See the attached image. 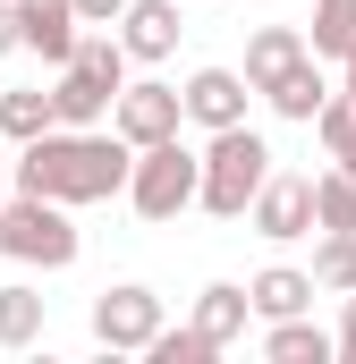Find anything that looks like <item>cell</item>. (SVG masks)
<instances>
[{
    "label": "cell",
    "instance_id": "16",
    "mask_svg": "<svg viewBox=\"0 0 356 364\" xmlns=\"http://www.w3.org/2000/svg\"><path fill=\"white\" fill-rule=\"evenodd\" d=\"M51 102H60V127H102V110H110L119 93L102 85V77H85V68H60Z\"/></svg>",
    "mask_w": 356,
    "mask_h": 364
},
{
    "label": "cell",
    "instance_id": "1",
    "mask_svg": "<svg viewBox=\"0 0 356 364\" xmlns=\"http://www.w3.org/2000/svg\"><path fill=\"white\" fill-rule=\"evenodd\" d=\"M136 170V144L110 127V136H93V127H51V136H34L26 153H17V170L9 186L17 195H60V203H102V195H119Z\"/></svg>",
    "mask_w": 356,
    "mask_h": 364
},
{
    "label": "cell",
    "instance_id": "3",
    "mask_svg": "<svg viewBox=\"0 0 356 364\" xmlns=\"http://www.w3.org/2000/svg\"><path fill=\"white\" fill-rule=\"evenodd\" d=\"M0 255L9 263H43V272H68L77 263V220L60 195H17L0 203Z\"/></svg>",
    "mask_w": 356,
    "mask_h": 364
},
{
    "label": "cell",
    "instance_id": "19",
    "mask_svg": "<svg viewBox=\"0 0 356 364\" xmlns=\"http://www.w3.org/2000/svg\"><path fill=\"white\" fill-rule=\"evenodd\" d=\"M43 339V296L34 288H0V348H34Z\"/></svg>",
    "mask_w": 356,
    "mask_h": 364
},
{
    "label": "cell",
    "instance_id": "5",
    "mask_svg": "<svg viewBox=\"0 0 356 364\" xmlns=\"http://www.w3.org/2000/svg\"><path fill=\"white\" fill-rule=\"evenodd\" d=\"M93 339H102L110 356H127V348L145 356V348L162 339V296L136 288V279H127V288H102V296H93Z\"/></svg>",
    "mask_w": 356,
    "mask_h": 364
},
{
    "label": "cell",
    "instance_id": "22",
    "mask_svg": "<svg viewBox=\"0 0 356 364\" xmlns=\"http://www.w3.org/2000/svg\"><path fill=\"white\" fill-rule=\"evenodd\" d=\"M314 136H323V153H331V161H356V93H331V102H323Z\"/></svg>",
    "mask_w": 356,
    "mask_h": 364
},
{
    "label": "cell",
    "instance_id": "18",
    "mask_svg": "<svg viewBox=\"0 0 356 364\" xmlns=\"http://www.w3.org/2000/svg\"><path fill=\"white\" fill-rule=\"evenodd\" d=\"M356 51V0H314V60H348Z\"/></svg>",
    "mask_w": 356,
    "mask_h": 364
},
{
    "label": "cell",
    "instance_id": "2",
    "mask_svg": "<svg viewBox=\"0 0 356 364\" xmlns=\"http://www.w3.org/2000/svg\"><path fill=\"white\" fill-rule=\"evenodd\" d=\"M271 178V153L255 127H212V153H204V212H221V220H246L255 212V195Z\"/></svg>",
    "mask_w": 356,
    "mask_h": 364
},
{
    "label": "cell",
    "instance_id": "26",
    "mask_svg": "<svg viewBox=\"0 0 356 364\" xmlns=\"http://www.w3.org/2000/svg\"><path fill=\"white\" fill-rule=\"evenodd\" d=\"M340 356L356 364V288H348V322H340Z\"/></svg>",
    "mask_w": 356,
    "mask_h": 364
},
{
    "label": "cell",
    "instance_id": "15",
    "mask_svg": "<svg viewBox=\"0 0 356 364\" xmlns=\"http://www.w3.org/2000/svg\"><path fill=\"white\" fill-rule=\"evenodd\" d=\"M263 356H271V364H331V356H340V339H323L305 314H288V322H271V331H263Z\"/></svg>",
    "mask_w": 356,
    "mask_h": 364
},
{
    "label": "cell",
    "instance_id": "25",
    "mask_svg": "<svg viewBox=\"0 0 356 364\" xmlns=\"http://www.w3.org/2000/svg\"><path fill=\"white\" fill-rule=\"evenodd\" d=\"M77 17H93V26H110V17H127V0H77Z\"/></svg>",
    "mask_w": 356,
    "mask_h": 364
},
{
    "label": "cell",
    "instance_id": "27",
    "mask_svg": "<svg viewBox=\"0 0 356 364\" xmlns=\"http://www.w3.org/2000/svg\"><path fill=\"white\" fill-rule=\"evenodd\" d=\"M348 93H356V51H348Z\"/></svg>",
    "mask_w": 356,
    "mask_h": 364
},
{
    "label": "cell",
    "instance_id": "24",
    "mask_svg": "<svg viewBox=\"0 0 356 364\" xmlns=\"http://www.w3.org/2000/svg\"><path fill=\"white\" fill-rule=\"evenodd\" d=\"M26 43V26H17V0H0V51H17Z\"/></svg>",
    "mask_w": 356,
    "mask_h": 364
},
{
    "label": "cell",
    "instance_id": "28",
    "mask_svg": "<svg viewBox=\"0 0 356 364\" xmlns=\"http://www.w3.org/2000/svg\"><path fill=\"white\" fill-rule=\"evenodd\" d=\"M340 170H356V161H340Z\"/></svg>",
    "mask_w": 356,
    "mask_h": 364
},
{
    "label": "cell",
    "instance_id": "8",
    "mask_svg": "<svg viewBox=\"0 0 356 364\" xmlns=\"http://www.w3.org/2000/svg\"><path fill=\"white\" fill-rule=\"evenodd\" d=\"M246 77H238V68H195V77H187V119H195V127H246Z\"/></svg>",
    "mask_w": 356,
    "mask_h": 364
},
{
    "label": "cell",
    "instance_id": "11",
    "mask_svg": "<svg viewBox=\"0 0 356 364\" xmlns=\"http://www.w3.org/2000/svg\"><path fill=\"white\" fill-rule=\"evenodd\" d=\"M246 322H255V296H246L238 279H212V288L195 296V331H204L212 348H229V339H246Z\"/></svg>",
    "mask_w": 356,
    "mask_h": 364
},
{
    "label": "cell",
    "instance_id": "21",
    "mask_svg": "<svg viewBox=\"0 0 356 364\" xmlns=\"http://www.w3.org/2000/svg\"><path fill=\"white\" fill-rule=\"evenodd\" d=\"M314 279L323 288H356V229H323V246H314Z\"/></svg>",
    "mask_w": 356,
    "mask_h": 364
},
{
    "label": "cell",
    "instance_id": "10",
    "mask_svg": "<svg viewBox=\"0 0 356 364\" xmlns=\"http://www.w3.org/2000/svg\"><path fill=\"white\" fill-rule=\"evenodd\" d=\"M119 43H127V60H170L178 51V0H127Z\"/></svg>",
    "mask_w": 356,
    "mask_h": 364
},
{
    "label": "cell",
    "instance_id": "14",
    "mask_svg": "<svg viewBox=\"0 0 356 364\" xmlns=\"http://www.w3.org/2000/svg\"><path fill=\"white\" fill-rule=\"evenodd\" d=\"M263 102L280 110V119L314 127V119H323V102H331V85H323V68H314V51H305V60H297V68H288L280 85H263Z\"/></svg>",
    "mask_w": 356,
    "mask_h": 364
},
{
    "label": "cell",
    "instance_id": "17",
    "mask_svg": "<svg viewBox=\"0 0 356 364\" xmlns=\"http://www.w3.org/2000/svg\"><path fill=\"white\" fill-rule=\"evenodd\" d=\"M51 127H60V102H51V93H0V136L34 144V136H51Z\"/></svg>",
    "mask_w": 356,
    "mask_h": 364
},
{
    "label": "cell",
    "instance_id": "7",
    "mask_svg": "<svg viewBox=\"0 0 356 364\" xmlns=\"http://www.w3.org/2000/svg\"><path fill=\"white\" fill-rule=\"evenodd\" d=\"M246 220H255L263 237H314V229H323V220H314V178H280V170H271Z\"/></svg>",
    "mask_w": 356,
    "mask_h": 364
},
{
    "label": "cell",
    "instance_id": "4",
    "mask_svg": "<svg viewBox=\"0 0 356 364\" xmlns=\"http://www.w3.org/2000/svg\"><path fill=\"white\" fill-rule=\"evenodd\" d=\"M204 195V153H187L178 136L162 144H136V170H127V203L145 212V220H178L187 203Z\"/></svg>",
    "mask_w": 356,
    "mask_h": 364
},
{
    "label": "cell",
    "instance_id": "9",
    "mask_svg": "<svg viewBox=\"0 0 356 364\" xmlns=\"http://www.w3.org/2000/svg\"><path fill=\"white\" fill-rule=\"evenodd\" d=\"M17 26H26V51H43L51 68L77 60V0H17Z\"/></svg>",
    "mask_w": 356,
    "mask_h": 364
},
{
    "label": "cell",
    "instance_id": "23",
    "mask_svg": "<svg viewBox=\"0 0 356 364\" xmlns=\"http://www.w3.org/2000/svg\"><path fill=\"white\" fill-rule=\"evenodd\" d=\"M145 356H153V364H212L221 348H212V339H204L195 322H187V331H170V322H162V339H153Z\"/></svg>",
    "mask_w": 356,
    "mask_h": 364
},
{
    "label": "cell",
    "instance_id": "6",
    "mask_svg": "<svg viewBox=\"0 0 356 364\" xmlns=\"http://www.w3.org/2000/svg\"><path fill=\"white\" fill-rule=\"evenodd\" d=\"M110 127H119L127 144H162V136L187 127V93L178 85H127L119 102H110Z\"/></svg>",
    "mask_w": 356,
    "mask_h": 364
},
{
    "label": "cell",
    "instance_id": "12",
    "mask_svg": "<svg viewBox=\"0 0 356 364\" xmlns=\"http://www.w3.org/2000/svg\"><path fill=\"white\" fill-rule=\"evenodd\" d=\"M297 60H305V34H297V26H255V34H246V85L255 93L280 85Z\"/></svg>",
    "mask_w": 356,
    "mask_h": 364
},
{
    "label": "cell",
    "instance_id": "20",
    "mask_svg": "<svg viewBox=\"0 0 356 364\" xmlns=\"http://www.w3.org/2000/svg\"><path fill=\"white\" fill-rule=\"evenodd\" d=\"M314 220L323 229H356V170H323L314 178Z\"/></svg>",
    "mask_w": 356,
    "mask_h": 364
},
{
    "label": "cell",
    "instance_id": "13",
    "mask_svg": "<svg viewBox=\"0 0 356 364\" xmlns=\"http://www.w3.org/2000/svg\"><path fill=\"white\" fill-rule=\"evenodd\" d=\"M314 288H323V279H314V272H288V263H271V272L246 279V296H255V314H263V322L305 314V305H314Z\"/></svg>",
    "mask_w": 356,
    "mask_h": 364
}]
</instances>
